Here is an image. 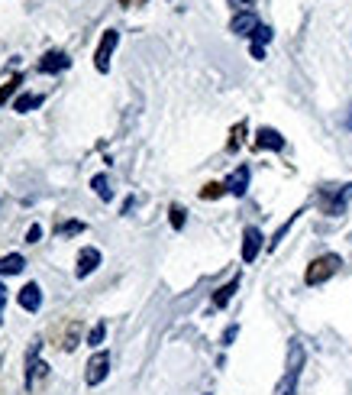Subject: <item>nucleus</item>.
I'll list each match as a JSON object with an SVG mask.
<instances>
[{"mask_svg": "<svg viewBox=\"0 0 352 395\" xmlns=\"http://www.w3.org/2000/svg\"><path fill=\"white\" fill-rule=\"evenodd\" d=\"M84 230H87V224H84V220H65V224L56 227L58 236H74V234H84Z\"/></svg>", "mask_w": 352, "mask_h": 395, "instance_id": "20", "label": "nucleus"}, {"mask_svg": "<svg viewBox=\"0 0 352 395\" xmlns=\"http://www.w3.org/2000/svg\"><path fill=\"white\" fill-rule=\"evenodd\" d=\"M103 337H107V324H103V321H97V324L91 328V334H87V344H91V347H101Z\"/></svg>", "mask_w": 352, "mask_h": 395, "instance_id": "23", "label": "nucleus"}, {"mask_svg": "<svg viewBox=\"0 0 352 395\" xmlns=\"http://www.w3.org/2000/svg\"><path fill=\"white\" fill-rule=\"evenodd\" d=\"M23 266H26V259L19 253L0 256V275H17V273H23Z\"/></svg>", "mask_w": 352, "mask_h": 395, "instance_id": "16", "label": "nucleus"}, {"mask_svg": "<svg viewBox=\"0 0 352 395\" xmlns=\"http://www.w3.org/2000/svg\"><path fill=\"white\" fill-rule=\"evenodd\" d=\"M97 266H101V250L84 246L81 253H78V266H74V273H78V279H87V275H91Z\"/></svg>", "mask_w": 352, "mask_h": 395, "instance_id": "10", "label": "nucleus"}, {"mask_svg": "<svg viewBox=\"0 0 352 395\" xmlns=\"http://www.w3.org/2000/svg\"><path fill=\"white\" fill-rule=\"evenodd\" d=\"M168 220H171V227H175V230H181V227H185V220H187L185 207H181V204H171V207H168Z\"/></svg>", "mask_w": 352, "mask_h": 395, "instance_id": "22", "label": "nucleus"}, {"mask_svg": "<svg viewBox=\"0 0 352 395\" xmlns=\"http://www.w3.org/2000/svg\"><path fill=\"white\" fill-rule=\"evenodd\" d=\"M19 85H23V78H19V75H13V78H10V81H7V85L0 88V107H3V104H7L13 95H17V88H19Z\"/></svg>", "mask_w": 352, "mask_h": 395, "instance_id": "21", "label": "nucleus"}, {"mask_svg": "<svg viewBox=\"0 0 352 395\" xmlns=\"http://www.w3.org/2000/svg\"><path fill=\"white\" fill-rule=\"evenodd\" d=\"M246 188H249V169H246V166H240V169H236L230 179H226V191H230V195H236V198H242V195H246Z\"/></svg>", "mask_w": 352, "mask_h": 395, "instance_id": "14", "label": "nucleus"}, {"mask_svg": "<svg viewBox=\"0 0 352 395\" xmlns=\"http://www.w3.org/2000/svg\"><path fill=\"white\" fill-rule=\"evenodd\" d=\"M52 340H56L65 353H72V350L81 344V321L65 318V321H58V324H52Z\"/></svg>", "mask_w": 352, "mask_h": 395, "instance_id": "4", "label": "nucleus"}, {"mask_svg": "<svg viewBox=\"0 0 352 395\" xmlns=\"http://www.w3.org/2000/svg\"><path fill=\"white\" fill-rule=\"evenodd\" d=\"M340 266H343V259H340L336 253H324V256H317L314 263L307 266L304 282H307V285H324L326 279H333V275L340 273Z\"/></svg>", "mask_w": 352, "mask_h": 395, "instance_id": "3", "label": "nucleus"}, {"mask_svg": "<svg viewBox=\"0 0 352 395\" xmlns=\"http://www.w3.org/2000/svg\"><path fill=\"white\" fill-rule=\"evenodd\" d=\"M123 7H142V3H146V0H120Z\"/></svg>", "mask_w": 352, "mask_h": 395, "instance_id": "30", "label": "nucleus"}, {"mask_svg": "<svg viewBox=\"0 0 352 395\" xmlns=\"http://www.w3.org/2000/svg\"><path fill=\"white\" fill-rule=\"evenodd\" d=\"M3 308H7V289L0 285V321H3Z\"/></svg>", "mask_w": 352, "mask_h": 395, "instance_id": "29", "label": "nucleus"}, {"mask_svg": "<svg viewBox=\"0 0 352 395\" xmlns=\"http://www.w3.org/2000/svg\"><path fill=\"white\" fill-rule=\"evenodd\" d=\"M255 150L281 152V150H285V136H281L275 127H262V130L255 133Z\"/></svg>", "mask_w": 352, "mask_h": 395, "instance_id": "12", "label": "nucleus"}, {"mask_svg": "<svg viewBox=\"0 0 352 395\" xmlns=\"http://www.w3.org/2000/svg\"><path fill=\"white\" fill-rule=\"evenodd\" d=\"M230 3H236V7H252V0H230Z\"/></svg>", "mask_w": 352, "mask_h": 395, "instance_id": "31", "label": "nucleus"}, {"mask_svg": "<svg viewBox=\"0 0 352 395\" xmlns=\"http://www.w3.org/2000/svg\"><path fill=\"white\" fill-rule=\"evenodd\" d=\"M352 201V185H326V188H320V195H317V204H320V211L330 217H340L346 211V204Z\"/></svg>", "mask_w": 352, "mask_h": 395, "instance_id": "2", "label": "nucleus"}, {"mask_svg": "<svg viewBox=\"0 0 352 395\" xmlns=\"http://www.w3.org/2000/svg\"><path fill=\"white\" fill-rule=\"evenodd\" d=\"M242 136H246V120H242V123H236V127H233V133H230V143H226V150H240Z\"/></svg>", "mask_w": 352, "mask_h": 395, "instance_id": "24", "label": "nucleus"}, {"mask_svg": "<svg viewBox=\"0 0 352 395\" xmlns=\"http://www.w3.org/2000/svg\"><path fill=\"white\" fill-rule=\"evenodd\" d=\"M236 334H240V328H236V324H233V328H226V334H223V344L230 347V344H233V337H236Z\"/></svg>", "mask_w": 352, "mask_h": 395, "instance_id": "27", "label": "nucleus"}, {"mask_svg": "<svg viewBox=\"0 0 352 395\" xmlns=\"http://www.w3.org/2000/svg\"><path fill=\"white\" fill-rule=\"evenodd\" d=\"M68 65H72V58H68V52H62V49H52V52H46V56L39 58V72H46V75L65 72Z\"/></svg>", "mask_w": 352, "mask_h": 395, "instance_id": "11", "label": "nucleus"}, {"mask_svg": "<svg viewBox=\"0 0 352 395\" xmlns=\"http://www.w3.org/2000/svg\"><path fill=\"white\" fill-rule=\"evenodd\" d=\"M117 42H120V33H117V29H107L101 36V46L94 52V68H97V72H107V68H110V56H113V49H117Z\"/></svg>", "mask_w": 352, "mask_h": 395, "instance_id": "6", "label": "nucleus"}, {"mask_svg": "<svg viewBox=\"0 0 352 395\" xmlns=\"http://www.w3.org/2000/svg\"><path fill=\"white\" fill-rule=\"evenodd\" d=\"M91 188H94V195L101 198V201H110V198H113V188H110V182H107V175H94Z\"/></svg>", "mask_w": 352, "mask_h": 395, "instance_id": "18", "label": "nucleus"}, {"mask_svg": "<svg viewBox=\"0 0 352 395\" xmlns=\"http://www.w3.org/2000/svg\"><path fill=\"white\" fill-rule=\"evenodd\" d=\"M39 350H42V347L36 344V347L29 350V357H26V386L29 389L36 386V379H46L49 376V366L39 360Z\"/></svg>", "mask_w": 352, "mask_h": 395, "instance_id": "9", "label": "nucleus"}, {"mask_svg": "<svg viewBox=\"0 0 352 395\" xmlns=\"http://www.w3.org/2000/svg\"><path fill=\"white\" fill-rule=\"evenodd\" d=\"M259 26L262 23H259V17H255L252 10H240V13L230 19V33H236V36H252Z\"/></svg>", "mask_w": 352, "mask_h": 395, "instance_id": "7", "label": "nucleus"}, {"mask_svg": "<svg viewBox=\"0 0 352 395\" xmlns=\"http://www.w3.org/2000/svg\"><path fill=\"white\" fill-rule=\"evenodd\" d=\"M39 104H42V95H19L17 101H13V111L29 113V111H36Z\"/></svg>", "mask_w": 352, "mask_h": 395, "instance_id": "17", "label": "nucleus"}, {"mask_svg": "<svg viewBox=\"0 0 352 395\" xmlns=\"http://www.w3.org/2000/svg\"><path fill=\"white\" fill-rule=\"evenodd\" d=\"M265 42H271V29L269 26H259L255 33H252V46H265Z\"/></svg>", "mask_w": 352, "mask_h": 395, "instance_id": "25", "label": "nucleus"}, {"mask_svg": "<svg viewBox=\"0 0 352 395\" xmlns=\"http://www.w3.org/2000/svg\"><path fill=\"white\" fill-rule=\"evenodd\" d=\"M223 195H230V191H226V182H210V185L201 188V198H204V201H217V198H223Z\"/></svg>", "mask_w": 352, "mask_h": 395, "instance_id": "19", "label": "nucleus"}, {"mask_svg": "<svg viewBox=\"0 0 352 395\" xmlns=\"http://www.w3.org/2000/svg\"><path fill=\"white\" fill-rule=\"evenodd\" d=\"M19 305H23L26 311H39L42 308V289H39L36 282L23 285V289H19Z\"/></svg>", "mask_w": 352, "mask_h": 395, "instance_id": "13", "label": "nucleus"}, {"mask_svg": "<svg viewBox=\"0 0 352 395\" xmlns=\"http://www.w3.org/2000/svg\"><path fill=\"white\" fill-rule=\"evenodd\" d=\"M39 236H42V227H39V224H33V227H29V230H26V243H36Z\"/></svg>", "mask_w": 352, "mask_h": 395, "instance_id": "26", "label": "nucleus"}, {"mask_svg": "<svg viewBox=\"0 0 352 395\" xmlns=\"http://www.w3.org/2000/svg\"><path fill=\"white\" fill-rule=\"evenodd\" d=\"M262 250V230L259 227H246L242 230V263H255Z\"/></svg>", "mask_w": 352, "mask_h": 395, "instance_id": "8", "label": "nucleus"}, {"mask_svg": "<svg viewBox=\"0 0 352 395\" xmlns=\"http://www.w3.org/2000/svg\"><path fill=\"white\" fill-rule=\"evenodd\" d=\"M236 292H240V275H236V279H230L226 285H220V289L213 292V308H226V305H230V298Z\"/></svg>", "mask_w": 352, "mask_h": 395, "instance_id": "15", "label": "nucleus"}, {"mask_svg": "<svg viewBox=\"0 0 352 395\" xmlns=\"http://www.w3.org/2000/svg\"><path fill=\"white\" fill-rule=\"evenodd\" d=\"M107 373H110V353H94L91 360H87V369H84V382L87 386H101L103 379H107Z\"/></svg>", "mask_w": 352, "mask_h": 395, "instance_id": "5", "label": "nucleus"}, {"mask_svg": "<svg viewBox=\"0 0 352 395\" xmlns=\"http://www.w3.org/2000/svg\"><path fill=\"white\" fill-rule=\"evenodd\" d=\"M301 369H304V347H301V340H291V347H287L285 376H281L275 395H294L297 392V379H301Z\"/></svg>", "mask_w": 352, "mask_h": 395, "instance_id": "1", "label": "nucleus"}, {"mask_svg": "<svg viewBox=\"0 0 352 395\" xmlns=\"http://www.w3.org/2000/svg\"><path fill=\"white\" fill-rule=\"evenodd\" d=\"M349 127H352V117H349Z\"/></svg>", "mask_w": 352, "mask_h": 395, "instance_id": "32", "label": "nucleus"}, {"mask_svg": "<svg viewBox=\"0 0 352 395\" xmlns=\"http://www.w3.org/2000/svg\"><path fill=\"white\" fill-rule=\"evenodd\" d=\"M249 52H252V58H259V62L265 58V46H249Z\"/></svg>", "mask_w": 352, "mask_h": 395, "instance_id": "28", "label": "nucleus"}]
</instances>
